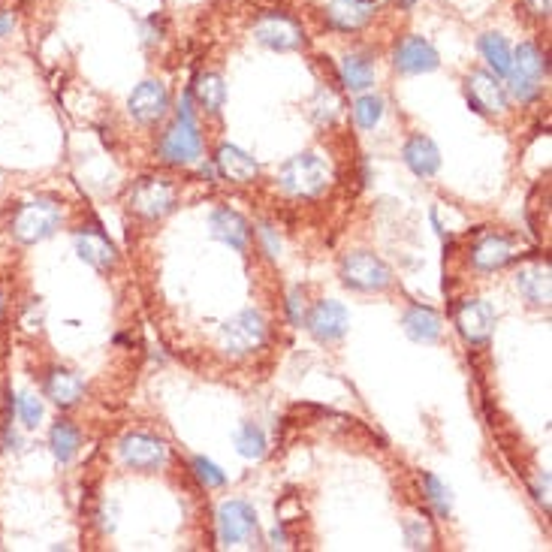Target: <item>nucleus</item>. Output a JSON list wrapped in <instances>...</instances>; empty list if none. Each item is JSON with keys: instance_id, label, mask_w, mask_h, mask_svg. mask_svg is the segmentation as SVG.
<instances>
[{"instance_id": "a211bd4d", "label": "nucleus", "mask_w": 552, "mask_h": 552, "mask_svg": "<svg viewBox=\"0 0 552 552\" xmlns=\"http://www.w3.org/2000/svg\"><path fill=\"white\" fill-rule=\"evenodd\" d=\"M402 157H405L408 169L420 178H432L441 169V151L429 136H411Z\"/></svg>"}, {"instance_id": "bb28decb", "label": "nucleus", "mask_w": 552, "mask_h": 552, "mask_svg": "<svg viewBox=\"0 0 552 552\" xmlns=\"http://www.w3.org/2000/svg\"><path fill=\"white\" fill-rule=\"evenodd\" d=\"M194 97L206 112H221V106L227 100V85L218 73H200L194 82Z\"/></svg>"}, {"instance_id": "a19ab883", "label": "nucleus", "mask_w": 552, "mask_h": 552, "mask_svg": "<svg viewBox=\"0 0 552 552\" xmlns=\"http://www.w3.org/2000/svg\"><path fill=\"white\" fill-rule=\"evenodd\" d=\"M365 4H375V0H365Z\"/></svg>"}, {"instance_id": "b1692460", "label": "nucleus", "mask_w": 552, "mask_h": 552, "mask_svg": "<svg viewBox=\"0 0 552 552\" xmlns=\"http://www.w3.org/2000/svg\"><path fill=\"white\" fill-rule=\"evenodd\" d=\"M516 290L531 305H549V269L546 266H528L516 272Z\"/></svg>"}, {"instance_id": "393cba45", "label": "nucleus", "mask_w": 552, "mask_h": 552, "mask_svg": "<svg viewBox=\"0 0 552 552\" xmlns=\"http://www.w3.org/2000/svg\"><path fill=\"white\" fill-rule=\"evenodd\" d=\"M341 82L350 91H365L375 85V64L365 55H347L341 61Z\"/></svg>"}, {"instance_id": "ddd939ff", "label": "nucleus", "mask_w": 552, "mask_h": 552, "mask_svg": "<svg viewBox=\"0 0 552 552\" xmlns=\"http://www.w3.org/2000/svg\"><path fill=\"white\" fill-rule=\"evenodd\" d=\"M127 109H130V115H133L139 124H154V121H160V118L166 115V109H169L166 85H163V82H154V79L136 85L133 94H130V100H127Z\"/></svg>"}, {"instance_id": "7c9ffc66", "label": "nucleus", "mask_w": 552, "mask_h": 552, "mask_svg": "<svg viewBox=\"0 0 552 552\" xmlns=\"http://www.w3.org/2000/svg\"><path fill=\"white\" fill-rule=\"evenodd\" d=\"M16 411H19V420H22L25 429H37L40 420H43V402L34 393H22L19 402H16Z\"/></svg>"}, {"instance_id": "c85d7f7f", "label": "nucleus", "mask_w": 552, "mask_h": 552, "mask_svg": "<svg viewBox=\"0 0 552 552\" xmlns=\"http://www.w3.org/2000/svg\"><path fill=\"white\" fill-rule=\"evenodd\" d=\"M236 450L245 459H263V453H266V435H263V429L254 426V423H245L236 432Z\"/></svg>"}, {"instance_id": "cd10ccee", "label": "nucleus", "mask_w": 552, "mask_h": 552, "mask_svg": "<svg viewBox=\"0 0 552 552\" xmlns=\"http://www.w3.org/2000/svg\"><path fill=\"white\" fill-rule=\"evenodd\" d=\"M79 441H82V435L70 420H58L49 432V447H52L58 462H70L79 450Z\"/></svg>"}, {"instance_id": "2f4dec72", "label": "nucleus", "mask_w": 552, "mask_h": 552, "mask_svg": "<svg viewBox=\"0 0 552 552\" xmlns=\"http://www.w3.org/2000/svg\"><path fill=\"white\" fill-rule=\"evenodd\" d=\"M423 483H426V495L429 501L435 504V510L441 516H450V489L435 477V474H423Z\"/></svg>"}, {"instance_id": "ea45409f", "label": "nucleus", "mask_w": 552, "mask_h": 552, "mask_svg": "<svg viewBox=\"0 0 552 552\" xmlns=\"http://www.w3.org/2000/svg\"><path fill=\"white\" fill-rule=\"evenodd\" d=\"M4 311H7V305H4V293H0V320H4Z\"/></svg>"}, {"instance_id": "6ab92c4d", "label": "nucleus", "mask_w": 552, "mask_h": 552, "mask_svg": "<svg viewBox=\"0 0 552 552\" xmlns=\"http://www.w3.org/2000/svg\"><path fill=\"white\" fill-rule=\"evenodd\" d=\"M209 227H212V236L221 239L224 245H230V248H236V251H245V248H248L251 227H248V221H245L239 212H233V209H218V212L212 215Z\"/></svg>"}, {"instance_id": "4468645a", "label": "nucleus", "mask_w": 552, "mask_h": 552, "mask_svg": "<svg viewBox=\"0 0 552 552\" xmlns=\"http://www.w3.org/2000/svg\"><path fill=\"white\" fill-rule=\"evenodd\" d=\"M393 61H396V67H399L402 73H411V76H417V73H432V70H438V64H441L435 46H432L429 40L417 37V34L405 37V40L396 46Z\"/></svg>"}, {"instance_id": "f257e3e1", "label": "nucleus", "mask_w": 552, "mask_h": 552, "mask_svg": "<svg viewBox=\"0 0 552 552\" xmlns=\"http://www.w3.org/2000/svg\"><path fill=\"white\" fill-rule=\"evenodd\" d=\"M203 154V136L194 118V94H184L178 103V118L169 124V130L160 139V157L166 163H194Z\"/></svg>"}, {"instance_id": "aec40b11", "label": "nucleus", "mask_w": 552, "mask_h": 552, "mask_svg": "<svg viewBox=\"0 0 552 552\" xmlns=\"http://www.w3.org/2000/svg\"><path fill=\"white\" fill-rule=\"evenodd\" d=\"M218 169H221L224 178H230L236 184H248L260 175L257 160L248 151H242L239 145H221L218 148Z\"/></svg>"}, {"instance_id": "2eb2a0df", "label": "nucleus", "mask_w": 552, "mask_h": 552, "mask_svg": "<svg viewBox=\"0 0 552 552\" xmlns=\"http://www.w3.org/2000/svg\"><path fill=\"white\" fill-rule=\"evenodd\" d=\"M350 326V314L341 302L335 299H326V302H317L311 317H308V329L317 341L329 344V341H338Z\"/></svg>"}, {"instance_id": "5701e85b", "label": "nucleus", "mask_w": 552, "mask_h": 552, "mask_svg": "<svg viewBox=\"0 0 552 552\" xmlns=\"http://www.w3.org/2000/svg\"><path fill=\"white\" fill-rule=\"evenodd\" d=\"M375 4H365V0H332L329 4V22L338 31H359L368 19H372Z\"/></svg>"}, {"instance_id": "0eeeda50", "label": "nucleus", "mask_w": 552, "mask_h": 552, "mask_svg": "<svg viewBox=\"0 0 552 552\" xmlns=\"http://www.w3.org/2000/svg\"><path fill=\"white\" fill-rule=\"evenodd\" d=\"M130 206L142 218H163L175 209V188L166 178H142L130 194Z\"/></svg>"}, {"instance_id": "473e14b6", "label": "nucleus", "mask_w": 552, "mask_h": 552, "mask_svg": "<svg viewBox=\"0 0 552 552\" xmlns=\"http://www.w3.org/2000/svg\"><path fill=\"white\" fill-rule=\"evenodd\" d=\"M194 474H197V480L206 486V489H218V486H224V471L215 465V462H209V459H203V456H197L194 459Z\"/></svg>"}, {"instance_id": "4c0bfd02", "label": "nucleus", "mask_w": 552, "mask_h": 552, "mask_svg": "<svg viewBox=\"0 0 552 552\" xmlns=\"http://www.w3.org/2000/svg\"><path fill=\"white\" fill-rule=\"evenodd\" d=\"M260 236H263V242H266V254H269V257H278V251H281V242L275 239L272 227H263V230H260Z\"/></svg>"}, {"instance_id": "72a5a7b5", "label": "nucleus", "mask_w": 552, "mask_h": 552, "mask_svg": "<svg viewBox=\"0 0 552 552\" xmlns=\"http://www.w3.org/2000/svg\"><path fill=\"white\" fill-rule=\"evenodd\" d=\"M405 540H408L411 549H426V546H429V531H426V525L417 522V519H408V522H405Z\"/></svg>"}, {"instance_id": "f3484780", "label": "nucleus", "mask_w": 552, "mask_h": 552, "mask_svg": "<svg viewBox=\"0 0 552 552\" xmlns=\"http://www.w3.org/2000/svg\"><path fill=\"white\" fill-rule=\"evenodd\" d=\"M46 396L58 405V408H73L82 393H85V384L76 372H70V368H52V372L46 375V384H43Z\"/></svg>"}, {"instance_id": "e433bc0d", "label": "nucleus", "mask_w": 552, "mask_h": 552, "mask_svg": "<svg viewBox=\"0 0 552 552\" xmlns=\"http://www.w3.org/2000/svg\"><path fill=\"white\" fill-rule=\"evenodd\" d=\"M16 31V16L10 10H0V40Z\"/></svg>"}, {"instance_id": "c756f323", "label": "nucleus", "mask_w": 552, "mask_h": 552, "mask_svg": "<svg viewBox=\"0 0 552 552\" xmlns=\"http://www.w3.org/2000/svg\"><path fill=\"white\" fill-rule=\"evenodd\" d=\"M353 118L362 130H372L384 118V100L375 94H365L353 103Z\"/></svg>"}, {"instance_id": "6e6552de", "label": "nucleus", "mask_w": 552, "mask_h": 552, "mask_svg": "<svg viewBox=\"0 0 552 552\" xmlns=\"http://www.w3.org/2000/svg\"><path fill=\"white\" fill-rule=\"evenodd\" d=\"M254 37H257V43H263L266 49H275V52H293L305 43L302 28L293 19L281 16V13L263 16L254 25Z\"/></svg>"}, {"instance_id": "9b49d317", "label": "nucleus", "mask_w": 552, "mask_h": 552, "mask_svg": "<svg viewBox=\"0 0 552 552\" xmlns=\"http://www.w3.org/2000/svg\"><path fill=\"white\" fill-rule=\"evenodd\" d=\"M456 326L468 344H483L495 329V308L486 299H465L456 311Z\"/></svg>"}, {"instance_id": "dca6fc26", "label": "nucleus", "mask_w": 552, "mask_h": 552, "mask_svg": "<svg viewBox=\"0 0 552 552\" xmlns=\"http://www.w3.org/2000/svg\"><path fill=\"white\" fill-rule=\"evenodd\" d=\"M76 251L88 266H94L100 272L115 266V245L100 233V227H82L76 233Z\"/></svg>"}, {"instance_id": "412c9836", "label": "nucleus", "mask_w": 552, "mask_h": 552, "mask_svg": "<svg viewBox=\"0 0 552 552\" xmlns=\"http://www.w3.org/2000/svg\"><path fill=\"white\" fill-rule=\"evenodd\" d=\"M510 260H513V242L504 236H486L471 251V263L480 272H495V269L507 266Z\"/></svg>"}, {"instance_id": "7ed1b4c3", "label": "nucleus", "mask_w": 552, "mask_h": 552, "mask_svg": "<svg viewBox=\"0 0 552 552\" xmlns=\"http://www.w3.org/2000/svg\"><path fill=\"white\" fill-rule=\"evenodd\" d=\"M278 181L293 197H317L329 184V166L320 154H299L281 166Z\"/></svg>"}, {"instance_id": "423d86ee", "label": "nucleus", "mask_w": 552, "mask_h": 552, "mask_svg": "<svg viewBox=\"0 0 552 552\" xmlns=\"http://www.w3.org/2000/svg\"><path fill=\"white\" fill-rule=\"evenodd\" d=\"M263 338H266V323H263L260 311H242L233 320H227L221 329V344L233 356L251 353L254 347L263 344Z\"/></svg>"}, {"instance_id": "f704fd0d", "label": "nucleus", "mask_w": 552, "mask_h": 552, "mask_svg": "<svg viewBox=\"0 0 552 552\" xmlns=\"http://www.w3.org/2000/svg\"><path fill=\"white\" fill-rule=\"evenodd\" d=\"M287 308H290V320H293V326H302V323H305V296H302L299 290H293V293H290Z\"/></svg>"}, {"instance_id": "f8f14e48", "label": "nucleus", "mask_w": 552, "mask_h": 552, "mask_svg": "<svg viewBox=\"0 0 552 552\" xmlns=\"http://www.w3.org/2000/svg\"><path fill=\"white\" fill-rule=\"evenodd\" d=\"M468 103L477 109V112H492V115H501L507 112V88L498 82L495 73H486V70H477L468 76Z\"/></svg>"}, {"instance_id": "39448f33", "label": "nucleus", "mask_w": 552, "mask_h": 552, "mask_svg": "<svg viewBox=\"0 0 552 552\" xmlns=\"http://www.w3.org/2000/svg\"><path fill=\"white\" fill-rule=\"evenodd\" d=\"M341 278L356 290H387L393 284V269L368 251H353L341 260Z\"/></svg>"}, {"instance_id": "c9c22d12", "label": "nucleus", "mask_w": 552, "mask_h": 552, "mask_svg": "<svg viewBox=\"0 0 552 552\" xmlns=\"http://www.w3.org/2000/svg\"><path fill=\"white\" fill-rule=\"evenodd\" d=\"M522 4L534 19H549V0H522Z\"/></svg>"}, {"instance_id": "1a4fd4ad", "label": "nucleus", "mask_w": 552, "mask_h": 552, "mask_svg": "<svg viewBox=\"0 0 552 552\" xmlns=\"http://www.w3.org/2000/svg\"><path fill=\"white\" fill-rule=\"evenodd\" d=\"M218 531L224 546L248 543L257 534V513L245 501H227L218 510Z\"/></svg>"}, {"instance_id": "4be33fe9", "label": "nucleus", "mask_w": 552, "mask_h": 552, "mask_svg": "<svg viewBox=\"0 0 552 552\" xmlns=\"http://www.w3.org/2000/svg\"><path fill=\"white\" fill-rule=\"evenodd\" d=\"M402 326H405L408 338L417 341V344H435L441 338V317L432 308H423V305H414L402 317Z\"/></svg>"}, {"instance_id": "f03ea898", "label": "nucleus", "mask_w": 552, "mask_h": 552, "mask_svg": "<svg viewBox=\"0 0 552 552\" xmlns=\"http://www.w3.org/2000/svg\"><path fill=\"white\" fill-rule=\"evenodd\" d=\"M64 221V212L55 200H31L25 206L16 209L13 215V236L22 245H37L43 239H49Z\"/></svg>"}, {"instance_id": "9d476101", "label": "nucleus", "mask_w": 552, "mask_h": 552, "mask_svg": "<svg viewBox=\"0 0 552 552\" xmlns=\"http://www.w3.org/2000/svg\"><path fill=\"white\" fill-rule=\"evenodd\" d=\"M121 459L133 471H157L166 462V444L154 435L133 432L121 441Z\"/></svg>"}, {"instance_id": "58836bf2", "label": "nucleus", "mask_w": 552, "mask_h": 552, "mask_svg": "<svg viewBox=\"0 0 552 552\" xmlns=\"http://www.w3.org/2000/svg\"><path fill=\"white\" fill-rule=\"evenodd\" d=\"M414 4H417V0H399V7H402V10H411Z\"/></svg>"}, {"instance_id": "a878e982", "label": "nucleus", "mask_w": 552, "mask_h": 552, "mask_svg": "<svg viewBox=\"0 0 552 552\" xmlns=\"http://www.w3.org/2000/svg\"><path fill=\"white\" fill-rule=\"evenodd\" d=\"M480 55L489 64V70L495 76H507L510 64H513V49L507 46V40L501 34H483L480 37Z\"/></svg>"}, {"instance_id": "20e7f679", "label": "nucleus", "mask_w": 552, "mask_h": 552, "mask_svg": "<svg viewBox=\"0 0 552 552\" xmlns=\"http://www.w3.org/2000/svg\"><path fill=\"white\" fill-rule=\"evenodd\" d=\"M507 76H510V94L519 103H528L540 94V82L546 76V58L540 55L534 43H522L513 52V64Z\"/></svg>"}]
</instances>
